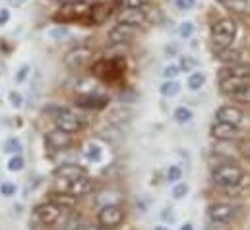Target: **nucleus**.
Here are the masks:
<instances>
[{
	"label": "nucleus",
	"mask_w": 250,
	"mask_h": 230,
	"mask_svg": "<svg viewBox=\"0 0 250 230\" xmlns=\"http://www.w3.org/2000/svg\"><path fill=\"white\" fill-rule=\"evenodd\" d=\"M237 33H239V25L233 18H219L217 21H213L209 27L211 51L217 55V53L229 49L233 45V41L237 39Z\"/></svg>",
	"instance_id": "f257e3e1"
},
{
	"label": "nucleus",
	"mask_w": 250,
	"mask_h": 230,
	"mask_svg": "<svg viewBox=\"0 0 250 230\" xmlns=\"http://www.w3.org/2000/svg\"><path fill=\"white\" fill-rule=\"evenodd\" d=\"M91 2L85 0H70V2H62V6L53 14V21L59 25H66V23H76V21H83L85 16L89 14Z\"/></svg>",
	"instance_id": "f03ea898"
},
{
	"label": "nucleus",
	"mask_w": 250,
	"mask_h": 230,
	"mask_svg": "<svg viewBox=\"0 0 250 230\" xmlns=\"http://www.w3.org/2000/svg\"><path fill=\"white\" fill-rule=\"evenodd\" d=\"M91 72L95 77L103 79V81H119L126 72V60L125 57H111V58H101L97 62H93Z\"/></svg>",
	"instance_id": "7ed1b4c3"
},
{
	"label": "nucleus",
	"mask_w": 250,
	"mask_h": 230,
	"mask_svg": "<svg viewBox=\"0 0 250 230\" xmlns=\"http://www.w3.org/2000/svg\"><path fill=\"white\" fill-rule=\"evenodd\" d=\"M119 8H121V2H115V0L95 2V4H91L89 14H87L85 19L82 21V25H85V27H97V25H103V23H107L113 16H117Z\"/></svg>",
	"instance_id": "20e7f679"
},
{
	"label": "nucleus",
	"mask_w": 250,
	"mask_h": 230,
	"mask_svg": "<svg viewBox=\"0 0 250 230\" xmlns=\"http://www.w3.org/2000/svg\"><path fill=\"white\" fill-rule=\"evenodd\" d=\"M245 178V171L237 165V163H223L219 167L213 169L211 172V180L213 184L221 186V188H233V186H239Z\"/></svg>",
	"instance_id": "39448f33"
},
{
	"label": "nucleus",
	"mask_w": 250,
	"mask_h": 230,
	"mask_svg": "<svg viewBox=\"0 0 250 230\" xmlns=\"http://www.w3.org/2000/svg\"><path fill=\"white\" fill-rule=\"evenodd\" d=\"M91 58H93V51H91L89 47H85V45H78V47H74L72 51L66 53L64 64H66L70 70H82L85 64L91 62Z\"/></svg>",
	"instance_id": "423d86ee"
},
{
	"label": "nucleus",
	"mask_w": 250,
	"mask_h": 230,
	"mask_svg": "<svg viewBox=\"0 0 250 230\" xmlns=\"http://www.w3.org/2000/svg\"><path fill=\"white\" fill-rule=\"evenodd\" d=\"M55 111V109H53ZM55 122H57V128L62 130V132H68V134H74L78 130H82L83 126V120L82 116H78L76 113L68 111V109H59L55 111Z\"/></svg>",
	"instance_id": "0eeeda50"
},
{
	"label": "nucleus",
	"mask_w": 250,
	"mask_h": 230,
	"mask_svg": "<svg viewBox=\"0 0 250 230\" xmlns=\"http://www.w3.org/2000/svg\"><path fill=\"white\" fill-rule=\"evenodd\" d=\"M117 21L130 25L134 29H138L140 25H144L146 19V8H132V6H121L117 12Z\"/></svg>",
	"instance_id": "6e6552de"
},
{
	"label": "nucleus",
	"mask_w": 250,
	"mask_h": 230,
	"mask_svg": "<svg viewBox=\"0 0 250 230\" xmlns=\"http://www.w3.org/2000/svg\"><path fill=\"white\" fill-rule=\"evenodd\" d=\"M62 207L61 205H57V203H53V201H49V203H41V205H37L35 207V219L41 223V225H55L59 219H61V215H62Z\"/></svg>",
	"instance_id": "1a4fd4ad"
},
{
	"label": "nucleus",
	"mask_w": 250,
	"mask_h": 230,
	"mask_svg": "<svg viewBox=\"0 0 250 230\" xmlns=\"http://www.w3.org/2000/svg\"><path fill=\"white\" fill-rule=\"evenodd\" d=\"M125 221V211L119 205H105L99 211V225L105 229H115Z\"/></svg>",
	"instance_id": "9d476101"
},
{
	"label": "nucleus",
	"mask_w": 250,
	"mask_h": 230,
	"mask_svg": "<svg viewBox=\"0 0 250 230\" xmlns=\"http://www.w3.org/2000/svg\"><path fill=\"white\" fill-rule=\"evenodd\" d=\"M134 35H136V29H134V27L117 21V23L109 29L107 41H109V45H126V43H130V41L134 39Z\"/></svg>",
	"instance_id": "9b49d317"
},
{
	"label": "nucleus",
	"mask_w": 250,
	"mask_h": 230,
	"mask_svg": "<svg viewBox=\"0 0 250 230\" xmlns=\"http://www.w3.org/2000/svg\"><path fill=\"white\" fill-rule=\"evenodd\" d=\"M107 105H109V99L105 95H99V93H85V95H78L76 97V107H80V109L101 111Z\"/></svg>",
	"instance_id": "f8f14e48"
},
{
	"label": "nucleus",
	"mask_w": 250,
	"mask_h": 230,
	"mask_svg": "<svg viewBox=\"0 0 250 230\" xmlns=\"http://www.w3.org/2000/svg\"><path fill=\"white\" fill-rule=\"evenodd\" d=\"M45 143L51 147V149H55V151H61V149H66L70 143H72V135L68 134V132H62V130H53V132H49L47 134V137H45Z\"/></svg>",
	"instance_id": "ddd939ff"
},
{
	"label": "nucleus",
	"mask_w": 250,
	"mask_h": 230,
	"mask_svg": "<svg viewBox=\"0 0 250 230\" xmlns=\"http://www.w3.org/2000/svg\"><path fill=\"white\" fill-rule=\"evenodd\" d=\"M237 134H239L237 126L227 124V122H221V120H215L213 126H211V135L215 139H219V141H229V139L237 137Z\"/></svg>",
	"instance_id": "4468645a"
},
{
	"label": "nucleus",
	"mask_w": 250,
	"mask_h": 230,
	"mask_svg": "<svg viewBox=\"0 0 250 230\" xmlns=\"http://www.w3.org/2000/svg\"><path fill=\"white\" fill-rule=\"evenodd\" d=\"M215 118H217V120H221V122L233 124V126H237V128H239V124H241V122H243V118H245V113H243L239 107L225 105V107H221V109L217 111Z\"/></svg>",
	"instance_id": "2eb2a0df"
},
{
	"label": "nucleus",
	"mask_w": 250,
	"mask_h": 230,
	"mask_svg": "<svg viewBox=\"0 0 250 230\" xmlns=\"http://www.w3.org/2000/svg\"><path fill=\"white\" fill-rule=\"evenodd\" d=\"M235 215V207L229 203H215L209 207V219L213 223H227Z\"/></svg>",
	"instance_id": "dca6fc26"
},
{
	"label": "nucleus",
	"mask_w": 250,
	"mask_h": 230,
	"mask_svg": "<svg viewBox=\"0 0 250 230\" xmlns=\"http://www.w3.org/2000/svg\"><path fill=\"white\" fill-rule=\"evenodd\" d=\"M91 188H93V182H91V178H89L87 174H83V176H80V178L68 182V186H66V190H68L74 197H80V195L89 193Z\"/></svg>",
	"instance_id": "f3484780"
},
{
	"label": "nucleus",
	"mask_w": 250,
	"mask_h": 230,
	"mask_svg": "<svg viewBox=\"0 0 250 230\" xmlns=\"http://www.w3.org/2000/svg\"><path fill=\"white\" fill-rule=\"evenodd\" d=\"M83 174H87L83 167L74 165V163H66V165H61V167L55 171V178L72 182V180H76V178H80V176H83Z\"/></svg>",
	"instance_id": "a211bd4d"
},
{
	"label": "nucleus",
	"mask_w": 250,
	"mask_h": 230,
	"mask_svg": "<svg viewBox=\"0 0 250 230\" xmlns=\"http://www.w3.org/2000/svg\"><path fill=\"white\" fill-rule=\"evenodd\" d=\"M217 4L233 16H245L250 12V0H217Z\"/></svg>",
	"instance_id": "6ab92c4d"
},
{
	"label": "nucleus",
	"mask_w": 250,
	"mask_h": 230,
	"mask_svg": "<svg viewBox=\"0 0 250 230\" xmlns=\"http://www.w3.org/2000/svg\"><path fill=\"white\" fill-rule=\"evenodd\" d=\"M243 51H239V49H225V51H221V53H217V60L223 64V66H227V64H243Z\"/></svg>",
	"instance_id": "aec40b11"
},
{
	"label": "nucleus",
	"mask_w": 250,
	"mask_h": 230,
	"mask_svg": "<svg viewBox=\"0 0 250 230\" xmlns=\"http://www.w3.org/2000/svg\"><path fill=\"white\" fill-rule=\"evenodd\" d=\"M229 97H231L233 101H237V103L249 105L250 103V81L249 83H245V85H241V87H237L235 91H231Z\"/></svg>",
	"instance_id": "412c9836"
},
{
	"label": "nucleus",
	"mask_w": 250,
	"mask_h": 230,
	"mask_svg": "<svg viewBox=\"0 0 250 230\" xmlns=\"http://www.w3.org/2000/svg\"><path fill=\"white\" fill-rule=\"evenodd\" d=\"M76 91L78 95H85V93H97V83L87 79V77H80L76 81Z\"/></svg>",
	"instance_id": "4be33fe9"
},
{
	"label": "nucleus",
	"mask_w": 250,
	"mask_h": 230,
	"mask_svg": "<svg viewBox=\"0 0 250 230\" xmlns=\"http://www.w3.org/2000/svg\"><path fill=\"white\" fill-rule=\"evenodd\" d=\"M187 83L192 91L202 89V87H204V83H206V74H204V72H192V74L188 76Z\"/></svg>",
	"instance_id": "5701e85b"
},
{
	"label": "nucleus",
	"mask_w": 250,
	"mask_h": 230,
	"mask_svg": "<svg viewBox=\"0 0 250 230\" xmlns=\"http://www.w3.org/2000/svg\"><path fill=\"white\" fill-rule=\"evenodd\" d=\"M159 91H161L163 97H175V95H179V91H181V83L175 81V79H167V81L159 87Z\"/></svg>",
	"instance_id": "b1692460"
},
{
	"label": "nucleus",
	"mask_w": 250,
	"mask_h": 230,
	"mask_svg": "<svg viewBox=\"0 0 250 230\" xmlns=\"http://www.w3.org/2000/svg\"><path fill=\"white\" fill-rule=\"evenodd\" d=\"M51 201L61 205V207H74L76 203V197L74 195H62V193H51Z\"/></svg>",
	"instance_id": "393cba45"
},
{
	"label": "nucleus",
	"mask_w": 250,
	"mask_h": 230,
	"mask_svg": "<svg viewBox=\"0 0 250 230\" xmlns=\"http://www.w3.org/2000/svg\"><path fill=\"white\" fill-rule=\"evenodd\" d=\"M198 60L194 57H190V55H185V57H181V62H179V68H181V72H194L196 68H198Z\"/></svg>",
	"instance_id": "a878e982"
},
{
	"label": "nucleus",
	"mask_w": 250,
	"mask_h": 230,
	"mask_svg": "<svg viewBox=\"0 0 250 230\" xmlns=\"http://www.w3.org/2000/svg\"><path fill=\"white\" fill-rule=\"evenodd\" d=\"M175 120L179 122V124H187L192 120V111L187 109V107H179L177 111H175Z\"/></svg>",
	"instance_id": "bb28decb"
},
{
	"label": "nucleus",
	"mask_w": 250,
	"mask_h": 230,
	"mask_svg": "<svg viewBox=\"0 0 250 230\" xmlns=\"http://www.w3.org/2000/svg\"><path fill=\"white\" fill-rule=\"evenodd\" d=\"M194 23L192 21H183L181 25H179V37L181 39H190L192 35H194Z\"/></svg>",
	"instance_id": "cd10ccee"
},
{
	"label": "nucleus",
	"mask_w": 250,
	"mask_h": 230,
	"mask_svg": "<svg viewBox=\"0 0 250 230\" xmlns=\"http://www.w3.org/2000/svg\"><path fill=\"white\" fill-rule=\"evenodd\" d=\"M179 74H181L179 64H169V66H165V68H163V76H165L167 79H175Z\"/></svg>",
	"instance_id": "c85d7f7f"
},
{
	"label": "nucleus",
	"mask_w": 250,
	"mask_h": 230,
	"mask_svg": "<svg viewBox=\"0 0 250 230\" xmlns=\"http://www.w3.org/2000/svg\"><path fill=\"white\" fill-rule=\"evenodd\" d=\"M4 151H8V153H20V151H21V143H20L16 137H10V139L4 143Z\"/></svg>",
	"instance_id": "c756f323"
},
{
	"label": "nucleus",
	"mask_w": 250,
	"mask_h": 230,
	"mask_svg": "<svg viewBox=\"0 0 250 230\" xmlns=\"http://www.w3.org/2000/svg\"><path fill=\"white\" fill-rule=\"evenodd\" d=\"M85 155H87V159H89V161H99V159H101V149H99V145L89 143V145H87Z\"/></svg>",
	"instance_id": "7c9ffc66"
},
{
	"label": "nucleus",
	"mask_w": 250,
	"mask_h": 230,
	"mask_svg": "<svg viewBox=\"0 0 250 230\" xmlns=\"http://www.w3.org/2000/svg\"><path fill=\"white\" fill-rule=\"evenodd\" d=\"M21 169H23V159H21L20 155L12 157L10 163H8V171H10V172H20Z\"/></svg>",
	"instance_id": "2f4dec72"
},
{
	"label": "nucleus",
	"mask_w": 250,
	"mask_h": 230,
	"mask_svg": "<svg viewBox=\"0 0 250 230\" xmlns=\"http://www.w3.org/2000/svg\"><path fill=\"white\" fill-rule=\"evenodd\" d=\"M187 193H188L187 184H177V186H175V190H173V197H175V199H183Z\"/></svg>",
	"instance_id": "473e14b6"
},
{
	"label": "nucleus",
	"mask_w": 250,
	"mask_h": 230,
	"mask_svg": "<svg viewBox=\"0 0 250 230\" xmlns=\"http://www.w3.org/2000/svg\"><path fill=\"white\" fill-rule=\"evenodd\" d=\"M181 176H183V171L179 167H171L167 171V180L169 182H177V180H181Z\"/></svg>",
	"instance_id": "72a5a7b5"
},
{
	"label": "nucleus",
	"mask_w": 250,
	"mask_h": 230,
	"mask_svg": "<svg viewBox=\"0 0 250 230\" xmlns=\"http://www.w3.org/2000/svg\"><path fill=\"white\" fill-rule=\"evenodd\" d=\"M175 4H177V8L181 12H188V10H192L196 6V0H177Z\"/></svg>",
	"instance_id": "f704fd0d"
},
{
	"label": "nucleus",
	"mask_w": 250,
	"mask_h": 230,
	"mask_svg": "<svg viewBox=\"0 0 250 230\" xmlns=\"http://www.w3.org/2000/svg\"><path fill=\"white\" fill-rule=\"evenodd\" d=\"M151 0H123V6H132V8H146L149 6Z\"/></svg>",
	"instance_id": "c9c22d12"
},
{
	"label": "nucleus",
	"mask_w": 250,
	"mask_h": 230,
	"mask_svg": "<svg viewBox=\"0 0 250 230\" xmlns=\"http://www.w3.org/2000/svg\"><path fill=\"white\" fill-rule=\"evenodd\" d=\"M49 35H51L53 39H59V41H61L62 37H66V35H68V31L64 29L62 25H57L55 29H51V31H49Z\"/></svg>",
	"instance_id": "e433bc0d"
},
{
	"label": "nucleus",
	"mask_w": 250,
	"mask_h": 230,
	"mask_svg": "<svg viewBox=\"0 0 250 230\" xmlns=\"http://www.w3.org/2000/svg\"><path fill=\"white\" fill-rule=\"evenodd\" d=\"M27 74H29V66H27V64H23V66L20 68L18 76H16V81H18V83H21V81L27 77Z\"/></svg>",
	"instance_id": "4c0bfd02"
},
{
	"label": "nucleus",
	"mask_w": 250,
	"mask_h": 230,
	"mask_svg": "<svg viewBox=\"0 0 250 230\" xmlns=\"http://www.w3.org/2000/svg\"><path fill=\"white\" fill-rule=\"evenodd\" d=\"M0 192H2L4 195H14V193H16V186H14V184H2V186H0Z\"/></svg>",
	"instance_id": "58836bf2"
},
{
	"label": "nucleus",
	"mask_w": 250,
	"mask_h": 230,
	"mask_svg": "<svg viewBox=\"0 0 250 230\" xmlns=\"http://www.w3.org/2000/svg\"><path fill=\"white\" fill-rule=\"evenodd\" d=\"M10 103H12L14 107H21V95H20L18 91H12V93H10Z\"/></svg>",
	"instance_id": "ea45409f"
},
{
	"label": "nucleus",
	"mask_w": 250,
	"mask_h": 230,
	"mask_svg": "<svg viewBox=\"0 0 250 230\" xmlns=\"http://www.w3.org/2000/svg\"><path fill=\"white\" fill-rule=\"evenodd\" d=\"M10 21V10L0 8V25H6Z\"/></svg>",
	"instance_id": "a19ab883"
},
{
	"label": "nucleus",
	"mask_w": 250,
	"mask_h": 230,
	"mask_svg": "<svg viewBox=\"0 0 250 230\" xmlns=\"http://www.w3.org/2000/svg\"><path fill=\"white\" fill-rule=\"evenodd\" d=\"M85 230H107V229L101 227V225H89V227H85Z\"/></svg>",
	"instance_id": "79ce46f5"
},
{
	"label": "nucleus",
	"mask_w": 250,
	"mask_h": 230,
	"mask_svg": "<svg viewBox=\"0 0 250 230\" xmlns=\"http://www.w3.org/2000/svg\"><path fill=\"white\" fill-rule=\"evenodd\" d=\"M8 2H10L12 6H16V8H18V6H21V4H25V0H8Z\"/></svg>",
	"instance_id": "37998d69"
},
{
	"label": "nucleus",
	"mask_w": 250,
	"mask_h": 230,
	"mask_svg": "<svg viewBox=\"0 0 250 230\" xmlns=\"http://www.w3.org/2000/svg\"><path fill=\"white\" fill-rule=\"evenodd\" d=\"M181 230H194V229H192V225H183Z\"/></svg>",
	"instance_id": "c03bdc74"
},
{
	"label": "nucleus",
	"mask_w": 250,
	"mask_h": 230,
	"mask_svg": "<svg viewBox=\"0 0 250 230\" xmlns=\"http://www.w3.org/2000/svg\"><path fill=\"white\" fill-rule=\"evenodd\" d=\"M155 230H169V229H167V227H157Z\"/></svg>",
	"instance_id": "a18cd8bd"
}]
</instances>
